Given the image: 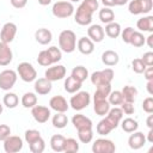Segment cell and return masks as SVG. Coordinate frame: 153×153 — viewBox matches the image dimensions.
Wrapping results in <instances>:
<instances>
[{"label":"cell","mask_w":153,"mask_h":153,"mask_svg":"<svg viewBox=\"0 0 153 153\" xmlns=\"http://www.w3.org/2000/svg\"><path fill=\"white\" fill-rule=\"evenodd\" d=\"M120 124H121L122 130L126 131V133H129V134L133 133V131H135V130H137V128H139L137 121L134 120V118H131V117L122 118L121 122H120Z\"/></svg>","instance_id":"28"},{"label":"cell","mask_w":153,"mask_h":153,"mask_svg":"<svg viewBox=\"0 0 153 153\" xmlns=\"http://www.w3.org/2000/svg\"><path fill=\"white\" fill-rule=\"evenodd\" d=\"M47 51H48V54H49V56H50V59L53 61V65L57 63L62 59V51H61V49L57 48V47H55V45L49 47L47 49Z\"/></svg>","instance_id":"42"},{"label":"cell","mask_w":153,"mask_h":153,"mask_svg":"<svg viewBox=\"0 0 153 153\" xmlns=\"http://www.w3.org/2000/svg\"><path fill=\"white\" fill-rule=\"evenodd\" d=\"M72 124L74 126V128L76 130L81 129V128H86V127H93L91 118H88V117H86L85 115H81V114H76L72 117Z\"/></svg>","instance_id":"25"},{"label":"cell","mask_w":153,"mask_h":153,"mask_svg":"<svg viewBox=\"0 0 153 153\" xmlns=\"http://www.w3.org/2000/svg\"><path fill=\"white\" fill-rule=\"evenodd\" d=\"M68 1H71V2L73 4V2H79V1H81V0H68Z\"/></svg>","instance_id":"62"},{"label":"cell","mask_w":153,"mask_h":153,"mask_svg":"<svg viewBox=\"0 0 153 153\" xmlns=\"http://www.w3.org/2000/svg\"><path fill=\"white\" fill-rule=\"evenodd\" d=\"M66 137L61 134H55L50 139V147L54 152H63V145H65Z\"/></svg>","instance_id":"32"},{"label":"cell","mask_w":153,"mask_h":153,"mask_svg":"<svg viewBox=\"0 0 153 153\" xmlns=\"http://www.w3.org/2000/svg\"><path fill=\"white\" fill-rule=\"evenodd\" d=\"M143 75H145V79L148 81V80H153V67L152 66H148L146 67L145 72H143Z\"/></svg>","instance_id":"53"},{"label":"cell","mask_w":153,"mask_h":153,"mask_svg":"<svg viewBox=\"0 0 153 153\" xmlns=\"http://www.w3.org/2000/svg\"><path fill=\"white\" fill-rule=\"evenodd\" d=\"M128 2H129V0H115L116 6H123V5L128 4Z\"/></svg>","instance_id":"59"},{"label":"cell","mask_w":153,"mask_h":153,"mask_svg":"<svg viewBox=\"0 0 153 153\" xmlns=\"http://www.w3.org/2000/svg\"><path fill=\"white\" fill-rule=\"evenodd\" d=\"M22 105L25 109H31L37 104V96L35 92H25L20 99Z\"/></svg>","instance_id":"31"},{"label":"cell","mask_w":153,"mask_h":153,"mask_svg":"<svg viewBox=\"0 0 153 153\" xmlns=\"http://www.w3.org/2000/svg\"><path fill=\"white\" fill-rule=\"evenodd\" d=\"M98 17L103 24H109L115 20V12L111 10V7H104V8L99 10Z\"/></svg>","instance_id":"33"},{"label":"cell","mask_w":153,"mask_h":153,"mask_svg":"<svg viewBox=\"0 0 153 153\" xmlns=\"http://www.w3.org/2000/svg\"><path fill=\"white\" fill-rule=\"evenodd\" d=\"M146 88L149 96H153V80H148L146 84Z\"/></svg>","instance_id":"54"},{"label":"cell","mask_w":153,"mask_h":153,"mask_svg":"<svg viewBox=\"0 0 153 153\" xmlns=\"http://www.w3.org/2000/svg\"><path fill=\"white\" fill-rule=\"evenodd\" d=\"M66 73H67V71H66L65 66H62V65H54V66H49L47 68V71L44 72V76L53 82V81L62 80L66 76Z\"/></svg>","instance_id":"11"},{"label":"cell","mask_w":153,"mask_h":153,"mask_svg":"<svg viewBox=\"0 0 153 153\" xmlns=\"http://www.w3.org/2000/svg\"><path fill=\"white\" fill-rule=\"evenodd\" d=\"M146 124H147V127H148L149 129L153 128V115H152V114L148 115V117H147V120H146Z\"/></svg>","instance_id":"57"},{"label":"cell","mask_w":153,"mask_h":153,"mask_svg":"<svg viewBox=\"0 0 153 153\" xmlns=\"http://www.w3.org/2000/svg\"><path fill=\"white\" fill-rule=\"evenodd\" d=\"M87 37L93 42V43H99L104 39L105 32L104 27L99 24H92L87 29Z\"/></svg>","instance_id":"16"},{"label":"cell","mask_w":153,"mask_h":153,"mask_svg":"<svg viewBox=\"0 0 153 153\" xmlns=\"http://www.w3.org/2000/svg\"><path fill=\"white\" fill-rule=\"evenodd\" d=\"M13 59V53L12 49L10 48L8 43H4L0 41V66L6 67L12 62Z\"/></svg>","instance_id":"18"},{"label":"cell","mask_w":153,"mask_h":153,"mask_svg":"<svg viewBox=\"0 0 153 153\" xmlns=\"http://www.w3.org/2000/svg\"><path fill=\"white\" fill-rule=\"evenodd\" d=\"M17 74L25 82H32L37 79V71L30 62H20L17 66Z\"/></svg>","instance_id":"6"},{"label":"cell","mask_w":153,"mask_h":153,"mask_svg":"<svg viewBox=\"0 0 153 153\" xmlns=\"http://www.w3.org/2000/svg\"><path fill=\"white\" fill-rule=\"evenodd\" d=\"M51 123L55 128L62 129L68 124V117L65 115V112H56L51 118Z\"/></svg>","instance_id":"36"},{"label":"cell","mask_w":153,"mask_h":153,"mask_svg":"<svg viewBox=\"0 0 153 153\" xmlns=\"http://www.w3.org/2000/svg\"><path fill=\"white\" fill-rule=\"evenodd\" d=\"M146 141L149 142V143H153V128L149 129V131H148V134L146 136Z\"/></svg>","instance_id":"58"},{"label":"cell","mask_w":153,"mask_h":153,"mask_svg":"<svg viewBox=\"0 0 153 153\" xmlns=\"http://www.w3.org/2000/svg\"><path fill=\"white\" fill-rule=\"evenodd\" d=\"M146 67H147V66L142 62L141 59H134V60L131 61V69H133L136 74H142V73L145 72Z\"/></svg>","instance_id":"46"},{"label":"cell","mask_w":153,"mask_h":153,"mask_svg":"<svg viewBox=\"0 0 153 153\" xmlns=\"http://www.w3.org/2000/svg\"><path fill=\"white\" fill-rule=\"evenodd\" d=\"M23 139L17 135H10L4 140V151L6 153H17L23 148Z\"/></svg>","instance_id":"12"},{"label":"cell","mask_w":153,"mask_h":153,"mask_svg":"<svg viewBox=\"0 0 153 153\" xmlns=\"http://www.w3.org/2000/svg\"><path fill=\"white\" fill-rule=\"evenodd\" d=\"M136 27L141 32H152L153 31V16H145L141 17L136 22Z\"/></svg>","instance_id":"23"},{"label":"cell","mask_w":153,"mask_h":153,"mask_svg":"<svg viewBox=\"0 0 153 153\" xmlns=\"http://www.w3.org/2000/svg\"><path fill=\"white\" fill-rule=\"evenodd\" d=\"M76 48L82 55H90L94 50V43L88 37H80L76 41Z\"/></svg>","instance_id":"20"},{"label":"cell","mask_w":153,"mask_h":153,"mask_svg":"<svg viewBox=\"0 0 153 153\" xmlns=\"http://www.w3.org/2000/svg\"><path fill=\"white\" fill-rule=\"evenodd\" d=\"M37 1H38V4L41 6H48L51 2V0H37Z\"/></svg>","instance_id":"60"},{"label":"cell","mask_w":153,"mask_h":153,"mask_svg":"<svg viewBox=\"0 0 153 153\" xmlns=\"http://www.w3.org/2000/svg\"><path fill=\"white\" fill-rule=\"evenodd\" d=\"M111 92V84H102L98 85L94 94H93V102L94 100H102V99H106L109 93Z\"/></svg>","instance_id":"27"},{"label":"cell","mask_w":153,"mask_h":153,"mask_svg":"<svg viewBox=\"0 0 153 153\" xmlns=\"http://www.w3.org/2000/svg\"><path fill=\"white\" fill-rule=\"evenodd\" d=\"M78 139L81 143H90L93 139L92 127H86V128L78 129Z\"/></svg>","instance_id":"35"},{"label":"cell","mask_w":153,"mask_h":153,"mask_svg":"<svg viewBox=\"0 0 153 153\" xmlns=\"http://www.w3.org/2000/svg\"><path fill=\"white\" fill-rule=\"evenodd\" d=\"M118 61H120V56H118V54H117L115 50L109 49V50H105V51L102 54V62H103L105 66H108V67H114V66H116V65L118 63Z\"/></svg>","instance_id":"22"},{"label":"cell","mask_w":153,"mask_h":153,"mask_svg":"<svg viewBox=\"0 0 153 153\" xmlns=\"http://www.w3.org/2000/svg\"><path fill=\"white\" fill-rule=\"evenodd\" d=\"M29 148L32 153H42L44 149H45V142L44 140L42 139V136L39 139H37L36 141L29 143Z\"/></svg>","instance_id":"44"},{"label":"cell","mask_w":153,"mask_h":153,"mask_svg":"<svg viewBox=\"0 0 153 153\" xmlns=\"http://www.w3.org/2000/svg\"><path fill=\"white\" fill-rule=\"evenodd\" d=\"M121 25L118 23H116L115 20L109 23V24H105V29H104V32L108 37L110 38H117L120 35H121Z\"/></svg>","instance_id":"29"},{"label":"cell","mask_w":153,"mask_h":153,"mask_svg":"<svg viewBox=\"0 0 153 153\" xmlns=\"http://www.w3.org/2000/svg\"><path fill=\"white\" fill-rule=\"evenodd\" d=\"M49 108L56 112H66L69 109V103L66 100L63 96H54L49 100Z\"/></svg>","instance_id":"14"},{"label":"cell","mask_w":153,"mask_h":153,"mask_svg":"<svg viewBox=\"0 0 153 153\" xmlns=\"http://www.w3.org/2000/svg\"><path fill=\"white\" fill-rule=\"evenodd\" d=\"M134 29L131 27V26H128V27H126V29H123V30H121V38H122V41L124 42V43H127V44H129V42H130V38H131V35L134 33Z\"/></svg>","instance_id":"47"},{"label":"cell","mask_w":153,"mask_h":153,"mask_svg":"<svg viewBox=\"0 0 153 153\" xmlns=\"http://www.w3.org/2000/svg\"><path fill=\"white\" fill-rule=\"evenodd\" d=\"M96 130H97V134L102 135V136H106L108 134H110L112 130H114V127L109 123V121L104 117L103 120H100L96 127Z\"/></svg>","instance_id":"37"},{"label":"cell","mask_w":153,"mask_h":153,"mask_svg":"<svg viewBox=\"0 0 153 153\" xmlns=\"http://www.w3.org/2000/svg\"><path fill=\"white\" fill-rule=\"evenodd\" d=\"M74 10L75 8L71 1H57L51 7V12L54 17L60 18V19L71 17L74 13Z\"/></svg>","instance_id":"5"},{"label":"cell","mask_w":153,"mask_h":153,"mask_svg":"<svg viewBox=\"0 0 153 153\" xmlns=\"http://www.w3.org/2000/svg\"><path fill=\"white\" fill-rule=\"evenodd\" d=\"M2 104L8 109H14L19 104V97L13 92H7L2 98Z\"/></svg>","instance_id":"34"},{"label":"cell","mask_w":153,"mask_h":153,"mask_svg":"<svg viewBox=\"0 0 153 153\" xmlns=\"http://www.w3.org/2000/svg\"><path fill=\"white\" fill-rule=\"evenodd\" d=\"M110 103L108 102V99H102V100H94L93 102V110L96 112V115L104 117L109 110H110Z\"/></svg>","instance_id":"26"},{"label":"cell","mask_w":153,"mask_h":153,"mask_svg":"<svg viewBox=\"0 0 153 153\" xmlns=\"http://www.w3.org/2000/svg\"><path fill=\"white\" fill-rule=\"evenodd\" d=\"M2 111H4V104H1V103H0V115L2 114Z\"/></svg>","instance_id":"61"},{"label":"cell","mask_w":153,"mask_h":153,"mask_svg":"<svg viewBox=\"0 0 153 153\" xmlns=\"http://www.w3.org/2000/svg\"><path fill=\"white\" fill-rule=\"evenodd\" d=\"M39 137H41V133L36 129H27L24 134V139L27 143H31V142L36 141L37 139H39Z\"/></svg>","instance_id":"45"},{"label":"cell","mask_w":153,"mask_h":153,"mask_svg":"<svg viewBox=\"0 0 153 153\" xmlns=\"http://www.w3.org/2000/svg\"><path fill=\"white\" fill-rule=\"evenodd\" d=\"M81 85H82V82H80L79 80H76L75 78H73L72 75H69V76H67L66 80H65L63 88H65V91H66L67 93L73 94V93L78 92V91H80Z\"/></svg>","instance_id":"24"},{"label":"cell","mask_w":153,"mask_h":153,"mask_svg":"<svg viewBox=\"0 0 153 153\" xmlns=\"http://www.w3.org/2000/svg\"><path fill=\"white\" fill-rule=\"evenodd\" d=\"M114 76H115L114 71L111 68H105L103 71L93 72L90 76V79H91V82L94 86H98V85H102V84H111Z\"/></svg>","instance_id":"7"},{"label":"cell","mask_w":153,"mask_h":153,"mask_svg":"<svg viewBox=\"0 0 153 153\" xmlns=\"http://www.w3.org/2000/svg\"><path fill=\"white\" fill-rule=\"evenodd\" d=\"M71 75H72L73 78H75L76 80H79L80 82H84V81L88 78V71H87V68L84 67V66H76V67H74V68L72 69Z\"/></svg>","instance_id":"38"},{"label":"cell","mask_w":153,"mask_h":153,"mask_svg":"<svg viewBox=\"0 0 153 153\" xmlns=\"http://www.w3.org/2000/svg\"><path fill=\"white\" fill-rule=\"evenodd\" d=\"M35 39L42 44V45H47L51 42L53 39V33L49 29H45V27H41L38 30H36L35 32Z\"/></svg>","instance_id":"21"},{"label":"cell","mask_w":153,"mask_h":153,"mask_svg":"<svg viewBox=\"0 0 153 153\" xmlns=\"http://www.w3.org/2000/svg\"><path fill=\"white\" fill-rule=\"evenodd\" d=\"M146 142H147L146 141V135L143 133H141V131H137V130L130 133V136L128 139L129 147L131 149H135V151L142 148L146 145Z\"/></svg>","instance_id":"15"},{"label":"cell","mask_w":153,"mask_h":153,"mask_svg":"<svg viewBox=\"0 0 153 153\" xmlns=\"http://www.w3.org/2000/svg\"><path fill=\"white\" fill-rule=\"evenodd\" d=\"M91 103V96L87 91H78L69 99V106L75 111H81Z\"/></svg>","instance_id":"3"},{"label":"cell","mask_w":153,"mask_h":153,"mask_svg":"<svg viewBox=\"0 0 153 153\" xmlns=\"http://www.w3.org/2000/svg\"><path fill=\"white\" fill-rule=\"evenodd\" d=\"M18 74L13 69H4L0 72V88L4 91H10L17 82Z\"/></svg>","instance_id":"8"},{"label":"cell","mask_w":153,"mask_h":153,"mask_svg":"<svg viewBox=\"0 0 153 153\" xmlns=\"http://www.w3.org/2000/svg\"><path fill=\"white\" fill-rule=\"evenodd\" d=\"M0 29H1V27H0Z\"/></svg>","instance_id":"63"},{"label":"cell","mask_w":153,"mask_h":153,"mask_svg":"<svg viewBox=\"0 0 153 153\" xmlns=\"http://www.w3.org/2000/svg\"><path fill=\"white\" fill-rule=\"evenodd\" d=\"M17 25L12 22H8V23H5L2 26H1V30H0V41L4 42V43H11L13 42V39L16 38V35H17Z\"/></svg>","instance_id":"10"},{"label":"cell","mask_w":153,"mask_h":153,"mask_svg":"<svg viewBox=\"0 0 153 153\" xmlns=\"http://www.w3.org/2000/svg\"><path fill=\"white\" fill-rule=\"evenodd\" d=\"M153 8V0H131L128 5L129 13L137 16V14H147Z\"/></svg>","instance_id":"4"},{"label":"cell","mask_w":153,"mask_h":153,"mask_svg":"<svg viewBox=\"0 0 153 153\" xmlns=\"http://www.w3.org/2000/svg\"><path fill=\"white\" fill-rule=\"evenodd\" d=\"M108 102L110 103V105H114V106H117V105H121L122 102L124 100L123 99V96L121 93V91H111L108 96Z\"/></svg>","instance_id":"41"},{"label":"cell","mask_w":153,"mask_h":153,"mask_svg":"<svg viewBox=\"0 0 153 153\" xmlns=\"http://www.w3.org/2000/svg\"><path fill=\"white\" fill-rule=\"evenodd\" d=\"M123 112H122V110H121V108H117V106H115V108H110V110H109V112L106 114V116H105V118L109 121V123L114 127V129H116L118 126H120V122H121V120L123 118Z\"/></svg>","instance_id":"19"},{"label":"cell","mask_w":153,"mask_h":153,"mask_svg":"<svg viewBox=\"0 0 153 153\" xmlns=\"http://www.w3.org/2000/svg\"><path fill=\"white\" fill-rule=\"evenodd\" d=\"M121 110L123 114L126 115H133L135 112V108H134V103H130V102H126L123 100L122 104H121Z\"/></svg>","instance_id":"48"},{"label":"cell","mask_w":153,"mask_h":153,"mask_svg":"<svg viewBox=\"0 0 153 153\" xmlns=\"http://www.w3.org/2000/svg\"><path fill=\"white\" fill-rule=\"evenodd\" d=\"M141 60H142V62H143L147 67H148V66H153V53H152V51L145 53V54L142 55Z\"/></svg>","instance_id":"51"},{"label":"cell","mask_w":153,"mask_h":153,"mask_svg":"<svg viewBox=\"0 0 153 153\" xmlns=\"http://www.w3.org/2000/svg\"><path fill=\"white\" fill-rule=\"evenodd\" d=\"M10 1L14 8H23L27 4V0H10Z\"/></svg>","instance_id":"52"},{"label":"cell","mask_w":153,"mask_h":153,"mask_svg":"<svg viewBox=\"0 0 153 153\" xmlns=\"http://www.w3.org/2000/svg\"><path fill=\"white\" fill-rule=\"evenodd\" d=\"M98 7L99 2L97 0H82L74 14L75 23L81 26L90 25L92 23V16L98 10Z\"/></svg>","instance_id":"1"},{"label":"cell","mask_w":153,"mask_h":153,"mask_svg":"<svg viewBox=\"0 0 153 153\" xmlns=\"http://www.w3.org/2000/svg\"><path fill=\"white\" fill-rule=\"evenodd\" d=\"M145 42H146V37L143 36V33L141 31H134V33L131 35L129 44H131L135 48H140V47L145 45Z\"/></svg>","instance_id":"39"},{"label":"cell","mask_w":153,"mask_h":153,"mask_svg":"<svg viewBox=\"0 0 153 153\" xmlns=\"http://www.w3.org/2000/svg\"><path fill=\"white\" fill-rule=\"evenodd\" d=\"M31 115L37 123H45L50 118V109L44 105H35L31 108Z\"/></svg>","instance_id":"13"},{"label":"cell","mask_w":153,"mask_h":153,"mask_svg":"<svg viewBox=\"0 0 153 153\" xmlns=\"http://www.w3.org/2000/svg\"><path fill=\"white\" fill-rule=\"evenodd\" d=\"M33 88H35V93H36V94L45 96V94H48V93L51 91L53 85H51V81L48 80V79L44 76V78H38V79L35 80Z\"/></svg>","instance_id":"17"},{"label":"cell","mask_w":153,"mask_h":153,"mask_svg":"<svg viewBox=\"0 0 153 153\" xmlns=\"http://www.w3.org/2000/svg\"><path fill=\"white\" fill-rule=\"evenodd\" d=\"M115 151H116V146L109 139L99 137V139L94 140V142L92 143L93 153H114Z\"/></svg>","instance_id":"9"},{"label":"cell","mask_w":153,"mask_h":153,"mask_svg":"<svg viewBox=\"0 0 153 153\" xmlns=\"http://www.w3.org/2000/svg\"><path fill=\"white\" fill-rule=\"evenodd\" d=\"M79 151V142L73 139V137H68L65 140V145H63V152L66 153H75Z\"/></svg>","instance_id":"40"},{"label":"cell","mask_w":153,"mask_h":153,"mask_svg":"<svg viewBox=\"0 0 153 153\" xmlns=\"http://www.w3.org/2000/svg\"><path fill=\"white\" fill-rule=\"evenodd\" d=\"M145 44H147L149 48H153V33H152V32L149 33L148 37H146V42H145Z\"/></svg>","instance_id":"56"},{"label":"cell","mask_w":153,"mask_h":153,"mask_svg":"<svg viewBox=\"0 0 153 153\" xmlns=\"http://www.w3.org/2000/svg\"><path fill=\"white\" fill-rule=\"evenodd\" d=\"M100 1L104 5V7H114V6H116L115 0H100Z\"/></svg>","instance_id":"55"},{"label":"cell","mask_w":153,"mask_h":153,"mask_svg":"<svg viewBox=\"0 0 153 153\" xmlns=\"http://www.w3.org/2000/svg\"><path fill=\"white\" fill-rule=\"evenodd\" d=\"M142 109L147 114H152L153 112V97H147L143 99L142 102Z\"/></svg>","instance_id":"49"},{"label":"cell","mask_w":153,"mask_h":153,"mask_svg":"<svg viewBox=\"0 0 153 153\" xmlns=\"http://www.w3.org/2000/svg\"><path fill=\"white\" fill-rule=\"evenodd\" d=\"M11 135V128L7 124H0V141H4Z\"/></svg>","instance_id":"50"},{"label":"cell","mask_w":153,"mask_h":153,"mask_svg":"<svg viewBox=\"0 0 153 153\" xmlns=\"http://www.w3.org/2000/svg\"><path fill=\"white\" fill-rule=\"evenodd\" d=\"M59 48L63 53H73L76 48V35L72 30H63L59 35Z\"/></svg>","instance_id":"2"},{"label":"cell","mask_w":153,"mask_h":153,"mask_svg":"<svg viewBox=\"0 0 153 153\" xmlns=\"http://www.w3.org/2000/svg\"><path fill=\"white\" fill-rule=\"evenodd\" d=\"M121 93H122L123 99L126 102L134 103L136 99V96H137V88L135 86H131V85H126V86H123Z\"/></svg>","instance_id":"30"},{"label":"cell","mask_w":153,"mask_h":153,"mask_svg":"<svg viewBox=\"0 0 153 153\" xmlns=\"http://www.w3.org/2000/svg\"><path fill=\"white\" fill-rule=\"evenodd\" d=\"M37 62H38V65H41V66H43V67H49V66L53 65V61H51V59H50V56H49L47 49L38 53Z\"/></svg>","instance_id":"43"}]
</instances>
